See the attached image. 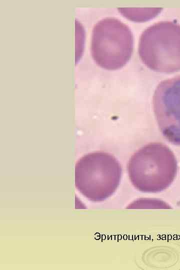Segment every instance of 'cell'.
Instances as JSON below:
<instances>
[{
    "label": "cell",
    "mask_w": 180,
    "mask_h": 270,
    "mask_svg": "<svg viewBox=\"0 0 180 270\" xmlns=\"http://www.w3.org/2000/svg\"><path fill=\"white\" fill-rule=\"evenodd\" d=\"M122 168L116 158L103 152L88 153L75 166V186L86 198L102 202L111 196L118 187Z\"/></svg>",
    "instance_id": "7a4b0ae2"
},
{
    "label": "cell",
    "mask_w": 180,
    "mask_h": 270,
    "mask_svg": "<svg viewBox=\"0 0 180 270\" xmlns=\"http://www.w3.org/2000/svg\"><path fill=\"white\" fill-rule=\"evenodd\" d=\"M152 104L162 135L170 143L180 146V75L158 84Z\"/></svg>",
    "instance_id": "5b68a950"
},
{
    "label": "cell",
    "mask_w": 180,
    "mask_h": 270,
    "mask_svg": "<svg viewBox=\"0 0 180 270\" xmlns=\"http://www.w3.org/2000/svg\"><path fill=\"white\" fill-rule=\"evenodd\" d=\"M142 62L156 72L180 70V24L162 21L146 28L140 36L138 48Z\"/></svg>",
    "instance_id": "3957f363"
},
{
    "label": "cell",
    "mask_w": 180,
    "mask_h": 270,
    "mask_svg": "<svg viewBox=\"0 0 180 270\" xmlns=\"http://www.w3.org/2000/svg\"><path fill=\"white\" fill-rule=\"evenodd\" d=\"M134 38L129 27L113 17L99 20L94 26L90 54L100 68L116 70L124 67L132 57Z\"/></svg>",
    "instance_id": "277c9868"
},
{
    "label": "cell",
    "mask_w": 180,
    "mask_h": 270,
    "mask_svg": "<svg viewBox=\"0 0 180 270\" xmlns=\"http://www.w3.org/2000/svg\"><path fill=\"white\" fill-rule=\"evenodd\" d=\"M127 168L132 184L138 191L146 193L166 189L178 170L174 154L160 142L150 143L139 148L130 158Z\"/></svg>",
    "instance_id": "6da1fadb"
},
{
    "label": "cell",
    "mask_w": 180,
    "mask_h": 270,
    "mask_svg": "<svg viewBox=\"0 0 180 270\" xmlns=\"http://www.w3.org/2000/svg\"><path fill=\"white\" fill-rule=\"evenodd\" d=\"M127 208H172L164 202L152 198H140L134 200L126 207Z\"/></svg>",
    "instance_id": "8992f818"
}]
</instances>
